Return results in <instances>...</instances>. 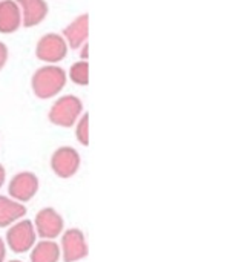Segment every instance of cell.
Wrapping results in <instances>:
<instances>
[{"mask_svg": "<svg viewBox=\"0 0 236 262\" xmlns=\"http://www.w3.org/2000/svg\"><path fill=\"white\" fill-rule=\"evenodd\" d=\"M34 95L40 100H48L58 95L66 86V72L55 64L38 68L31 80Z\"/></svg>", "mask_w": 236, "mask_h": 262, "instance_id": "1", "label": "cell"}, {"mask_svg": "<svg viewBox=\"0 0 236 262\" xmlns=\"http://www.w3.org/2000/svg\"><path fill=\"white\" fill-rule=\"evenodd\" d=\"M83 114V103L75 95L60 97L49 111V121L58 127H72Z\"/></svg>", "mask_w": 236, "mask_h": 262, "instance_id": "2", "label": "cell"}, {"mask_svg": "<svg viewBox=\"0 0 236 262\" xmlns=\"http://www.w3.org/2000/svg\"><path fill=\"white\" fill-rule=\"evenodd\" d=\"M37 243V233L31 220H20L8 227L5 244L6 249L12 250L14 253H26L29 252L34 244Z\"/></svg>", "mask_w": 236, "mask_h": 262, "instance_id": "3", "label": "cell"}, {"mask_svg": "<svg viewBox=\"0 0 236 262\" xmlns=\"http://www.w3.org/2000/svg\"><path fill=\"white\" fill-rule=\"evenodd\" d=\"M60 252L63 262H80L89 255L86 236L80 229H68L60 235Z\"/></svg>", "mask_w": 236, "mask_h": 262, "instance_id": "4", "label": "cell"}, {"mask_svg": "<svg viewBox=\"0 0 236 262\" xmlns=\"http://www.w3.org/2000/svg\"><path fill=\"white\" fill-rule=\"evenodd\" d=\"M49 166L58 178L69 180V178L75 177V173L78 172V169L81 166V157L74 147L61 146V147L55 149L54 154L51 155Z\"/></svg>", "mask_w": 236, "mask_h": 262, "instance_id": "5", "label": "cell"}, {"mask_svg": "<svg viewBox=\"0 0 236 262\" xmlns=\"http://www.w3.org/2000/svg\"><path fill=\"white\" fill-rule=\"evenodd\" d=\"M32 224H34L37 238H40V239H52V241H55L57 238H60V235L65 230L63 216L52 207L41 209L35 215Z\"/></svg>", "mask_w": 236, "mask_h": 262, "instance_id": "6", "label": "cell"}, {"mask_svg": "<svg viewBox=\"0 0 236 262\" xmlns=\"http://www.w3.org/2000/svg\"><path fill=\"white\" fill-rule=\"evenodd\" d=\"M40 189L38 177L32 172L23 170L15 173L8 184V196L17 203L26 204L31 201Z\"/></svg>", "mask_w": 236, "mask_h": 262, "instance_id": "7", "label": "cell"}, {"mask_svg": "<svg viewBox=\"0 0 236 262\" xmlns=\"http://www.w3.org/2000/svg\"><path fill=\"white\" fill-rule=\"evenodd\" d=\"M68 54V43L58 34H46L43 35L35 48V55L38 60L54 64L61 61Z\"/></svg>", "mask_w": 236, "mask_h": 262, "instance_id": "8", "label": "cell"}, {"mask_svg": "<svg viewBox=\"0 0 236 262\" xmlns=\"http://www.w3.org/2000/svg\"><path fill=\"white\" fill-rule=\"evenodd\" d=\"M15 2L20 8L22 25L26 28L37 26L48 15V3L45 0H15Z\"/></svg>", "mask_w": 236, "mask_h": 262, "instance_id": "9", "label": "cell"}, {"mask_svg": "<svg viewBox=\"0 0 236 262\" xmlns=\"http://www.w3.org/2000/svg\"><path fill=\"white\" fill-rule=\"evenodd\" d=\"M88 35H89V15L81 14L63 29L61 37L68 43V48L78 49L83 43H86Z\"/></svg>", "mask_w": 236, "mask_h": 262, "instance_id": "10", "label": "cell"}, {"mask_svg": "<svg viewBox=\"0 0 236 262\" xmlns=\"http://www.w3.org/2000/svg\"><path fill=\"white\" fill-rule=\"evenodd\" d=\"M22 25V14L17 2L0 0V32L12 34Z\"/></svg>", "mask_w": 236, "mask_h": 262, "instance_id": "11", "label": "cell"}, {"mask_svg": "<svg viewBox=\"0 0 236 262\" xmlns=\"http://www.w3.org/2000/svg\"><path fill=\"white\" fill-rule=\"evenodd\" d=\"M26 215V206L14 201L9 196L0 195V229H8L14 223L23 220Z\"/></svg>", "mask_w": 236, "mask_h": 262, "instance_id": "12", "label": "cell"}, {"mask_svg": "<svg viewBox=\"0 0 236 262\" xmlns=\"http://www.w3.org/2000/svg\"><path fill=\"white\" fill-rule=\"evenodd\" d=\"M60 259V246L52 239H40L29 250V262H58Z\"/></svg>", "mask_w": 236, "mask_h": 262, "instance_id": "13", "label": "cell"}, {"mask_svg": "<svg viewBox=\"0 0 236 262\" xmlns=\"http://www.w3.org/2000/svg\"><path fill=\"white\" fill-rule=\"evenodd\" d=\"M69 78L72 83L78 86H88L89 84V64L88 61L81 60L71 66L69 69Z\"/></svg>", "mask_w": 236, "mask_h": 262, "instance_id": "14", "label": "cell"}, {"mask_svg": "<svg viewBox=\"0 0 236 262\" xmlns=\"http://www.w3.org/2000/svg\"><path fill=\"white\" fill-rule=\"evenodd\" d=\"M75 138L81 146H89V114H81L75 123Z\"/></svg>", "mask_w": 236, "mask_h": 262, "instance_id": "15", "label": "cell"}, {"mask_svg": "<svg viewBox=\"0 0 236 262\" xmlns=\"http://www.w3.org/2000/svg\"><path fill=\"white\" fill-rule=\"evenodd\" d=\"M6 60H8V48H6L5 43L0 41V71L6 64Z\"/></svg>", "mask_w": 236, "mask_h": 262, "instance_id": "16", "label": "cell"}, {"mask_svg": "<svg viewBox=\"0 0 236 262\" xmlns=\"http://www.w3.org/2000/svg\"><path fill=\"white\" fill-rule=\"evenodd\" d=\"M80 49H81V52H80V57H81V60H88V55H89V45L88 43H83L81 46H80Z\"/></svg>", "mask_w": 236, "mask_h": 262, "instance_id": "17", "label": "cell"}, {"mask_svg": "<svg viewBox=\"0 0 236 262\" xmlns=\"http://www.w3.org/2000/svg\"><path fill=\"white\" fill-rule=\"evenodd\" d=\"M5 259H6V244L0 238V262H5Z\"/></svg>", "mask_w": 236, "mask_h": 262, "instance_id": "18", "label": "cell"}, {"mask_svg": "<svg viewBox=\"0 0 236 262\" xmlns=\"http://www.w3.org/2000/svg\"><path fill=\"white\" fill-rule=\"evenodd\" d=\"M5 181H6V170H5V167L0 164V189L3 187Z\"/></svg>", "mask_w": 236, "mask_h": 262, "instance_id": "19", "label": "cell"}, {"mask_svg": "<svg viewBox=\"0 0 236 262\" xmlns=\"http://www.w3.org/2000/svg\"><path fill=\"white\" fill-rule=\"evenodd\" d=\"M8 262H22V261H18V259H12V261H8Z\"/></svg>", "mask_w": 236, "mask_h": 262, "instance_id": "20", "label": "cell"}]
</instances>
